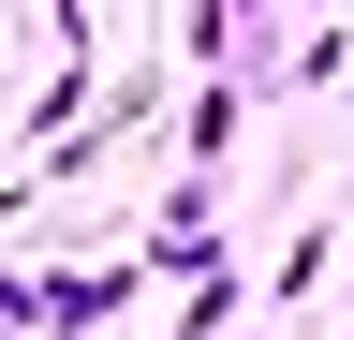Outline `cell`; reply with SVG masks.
Instances as JSON below:
<instances>
[{"instance_id":"cell-4","label":"cell","mask_w":354,"mask_h":340,"mask_svg":"<svg viewBox=\"0 0 354 340\" xmlns=\"http://www.w3.org/2000/svg\"><path fill=\"white\" fill-rule=\"evenodd\" d=\"M221 325H236V267H221V281H192V311H177V340H221Z\"/></svg>"},{"instance_id":"cell-3","label":"cell","mask_w":354,"mask_h":340,"mask_svg":"<svg viewBox=\"0 0 354 340\" xmlns=\"http://www.w3.org/2000/svg\"><path fill=\"white\" fill-rule=\"evenodd\" d=\"M251 104H266L251 74H207V89H192V118H177V134H192V163H207V178H221V148L251 134Z\"/></svg>"},{"instance_id":"cell-2","label":"cell","mask_w":354,"mask_h":340,"mask_svg":"<svg viewBox=\"0 0 354 340\" xmlns=\"http://www.w3.org/2000/svg\"><path fill=\"white\" fill-rule=\"evenodd\" d=\"M148 267L162 281H221V178L207 163H177V193L148 207Z\"/></svg>"},{"instance_id":"cell-1","label":"cell","mask_w":354,"mask_h":340,"mask_svg":"<svg viewBox=\"0 0 354 340\" xmlns=\"http://www.w3.org/2000/svg\"><path fill=\"white\" fill-rule=\"evenodd\" d=\"M133 281H162L148 251H133V267H59V281L30 267V281H15V340H104V325L133 311Z\"/></svg>"},{"instance_id":"cell-5","label":"cell","mask_w":354,"mask_h":340,"mask_svg":"<svg viewBox=\"0 0 354 340\" xmlns=\"http://www.w3.org/2000/svg\"><path fill=\"white\" fill-rule=\"evenodd\" d=\"M339 30H354V15H339Z\"/></svg>"}]
</instances>
